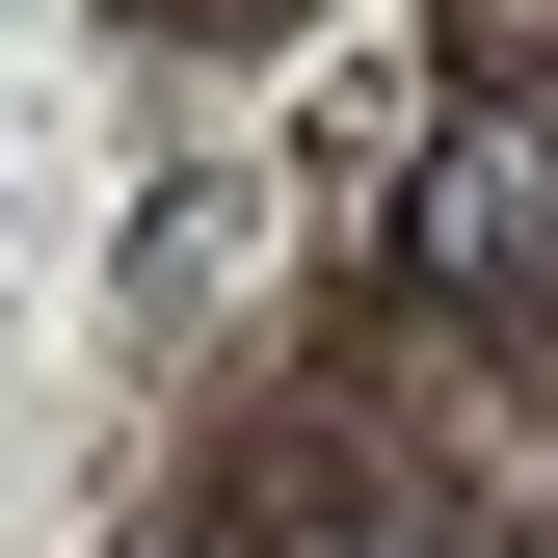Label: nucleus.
<instances>
[{"mask_svg":"<svg viewBox=\"0 0 558 558\" xmlns=\"http://www.w3.org/2000/svg\"><path fill=\"white\" fill-rule=\"evenodd\" d=\"M558 266V133H452V186H426V293H532Z\"/></svg>","mask_w":558,"mask_h":558,"instance_id":"obj_1","label":"nucleus"}]
</instances>
